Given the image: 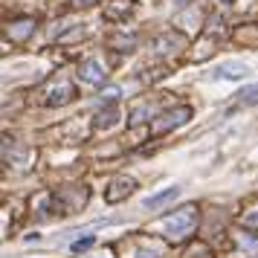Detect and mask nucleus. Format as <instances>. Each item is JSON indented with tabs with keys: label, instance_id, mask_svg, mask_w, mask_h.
Here are the masks:
<instances>
[{
	"label": "nucleus",
	"instance_id": "obj_1",
	"mask_svg": "<svg viewBox=\"0 0 258 258\" xmlns=\"http://www.w3.org/2000/svg\"><path fill=\"white\" fill-rule=\"evenodd\" d=\"M195 223H198V209L188 203V206H183V209H177L174 215H168V218H165L163 229H165V235H168L171 241H183L186 235H191Z\"/></svg>",
	"mask_w": 258,
	"mask_h": 258
},
{
	"label": "nucleus",
	"instance_id": "obj_2",
	"mask_svg": "<svg viewBox=\"0 0 258 258\" xmlns=\"http://www.w3.org/2000/svg\"><path fill=\"white\" fill-rule=\"evenodd\" d=\"M105 76H107L105 67L96 58H87L82 67H79V79H82L84 84H105Z\"/></svg>",
	"mask_w": 258,
	"mask_h": 258
},
{
	"label": "nucleus",
	"instance_id": "obj_3",
	"mask_svg": "<svg viewBox=\"0 0 258 258\" xmlns=\"http://www.w3.org/2000/svg\"><path fill=\"white\" fill-rule=\"evenodd\" d=\"M246 73L249 70H246L244 64H238V61H223V64H218V67L209 73V79H232V82H238V79H244Z\"/></svg>",
	"mask_w": 258,
	"mask_h": 258
},
{
	"label": "nucleus",
	"instance_id": "obj_4",
	"mask_svg": "<svg viewBox=\"0 0 258 258\" xmlns=\"http://www.w3.org/2000/svg\"><path fill=\"white\" fill-rule=\"evenodd\" d=\"M188 116H191V107H177L171 113H165L163 122H157V131H168V128H174V125H183Z\"/></svg>",
	"mask_w": 258,
	"mask_h": 258
},
{
	"label": "nucleus",
	"instance_id": "obj_5",
	"mask_svg": "<svg viewBox=\"0 0 258 258\" xmlns=\"http://www.w3.org/2000/svg\"><path fill=\"white\" fill-rule=\"evenodd\" d=\"M177 195H180V188H177V186H168V188H163V191L151 195V198H145V200H142V206H145V209H157V206L168 203V200L177 198Z\"/></svg>",
	"mask_w": 258,
	"mask_h": 258
},
{
	"label": "nucleus",
	"instance_id": "obj_6",
	"mask_svg": "<svg viewBox=\"0 0 258 258\" xmlns=\"http://www.w3.org/2000/svg\"><path fill=\"white\" fill-rule=\"evenodd\" d=\"M110 188H116V191H107V200H110V203H116V200H122L125 195L134 191V180H116Z\"/></svg>",
	"mask_w": 258,
	"mask_h": 258
},
{
	"label": "nucleus",
	"instance_id": "obj_7",
	"mask_svg": "<svg viewBox=\"0 0 258 258\" xmlns=\"http://www.w3.org/2000/svg\"><path fill=\"white\" fill-rule=\"evenodd\" d=\"M32 29H35V24H32V21H18V24L9 26V32H12L15 41H24V38H29V35H32Z\"/></svg>",
	"mask_w": 258,
	"mask_h": 258
},
{
	"label": "nucleus",
	"instance_id": "obj_8",
	"mask_svg": "<svg viewBox=\"0 0 258 258\" xmlns=\"http://www.w3.org/2000/svg\"><path fill=\"white\" fill-rule=\"evenodd\" d=\"M116 107H107V110H99L96 113V128H110L113 122H116Z\"/></svg>",
	"mask_w": 258,
	"mask_h": 258
},
{
	"label": "nucleus",
	"instance_id": "obj_9",
	"mask_svg": "<svg viewBox=\"0 0 258 258\" xmlns=\"http://www.w3.org/2000/svg\"><path fill=\"white\" fill-rule=\"evenodd\" d=\"M238 102H241V105H258V84L241 90V93H238Z\"/></svg>",
	"mask_w": 258,
	"mask_h": 258
},
{
	"label": "nucleus",
	"instance_id": "obj_10",
	"mask_svg": "<svg viewBox=\"0 0 258 258\" xmlns=\"http://www.w3.org/2000/svg\"><path fill=\"white\" fill-rule=\"evenodd\" d=\"M70 96H73L70 84H61L58 90H52V96H49V105H61V102H67Z\"/></svg>",
	"mask_w": 258,
	"mask_h": 258
},
{
	"label": "nucleus",
	"instance_id": "obj_11",
	"mask_svg": "<svg viewBox=\"0 0 258 258\" xmlns=\"http://www.w3.org/2000/svg\"><path fill=\"white\" fill-rule=\"evenodd\" d=\"M93 244H96V238H93V235H87V238H79V241H73L70 249H73V252H84V249H90Z\"/></svg>",
	"mask_w": 258,
	"mask_h": 258
},
{
	"label": "nucleus",
	"instance_id": "obj_12",
	"mask_svg": "<svg viewBox=\"0 0 258 258\" xmlns=\"http://www.w3.org/2000/svg\"><path fill=\"white\" fill-rule=\"evenodd\" d=\"M244 226H246V229H258V215H249V218H244Z\"/></svg>",
	"mask_w": 258,
	"mask_h": 258
},
{
	"label": "nucleus",
	"instance_id": "obj_13",
	"mask_svg": "<svg viewBox=\"0 0 258 258\" xmlns=\"http://www.w3.org/2000/svg\"><path fill=\"white\" fill-rule=\"evenodd\" d=\"M137 258H160V255H157V252H151V249H140V252H137Z\"/></svg>",
	"mask_w": 258,
	"mask_h": 258
},
{
	"label": "nucleus",
	"instance_id": "obj_14",
	"mask_svg": "<svg viewBox=\"0 0 258 258\" xmlns=\"http://www.w3.org/2000/svg\"><path fill=\"white\" fill-rule=\"evenodd\" d=\"M119 96V87H107V102H113Z\"/></svg>",
	"mask_w": 258,
	"mask_h": 258
},
{
	"label": "nucleus",
	"instance_id": "obj_15",
	"mask_svg": "<svg viewBox=\"0 0 258 258\" xmlns=\"http://www.w3.org/2000/svg\"><path fill=\"white\" fill-rule=\"evenodd\" d=\"M76 3H96V0H76Z\"/></svg>",
	"mask_w": 258,
	"mask_h": 258
},
{
	"label": "nucleus",
	"instance_id": "obj_16",
	"mask_svg": "<svg viewBox=\"0 0 258 258\" xmlns=\"http://www.w3.org/2000/svg\"><path fill=\"white\" fill-rule=\"evenodd\" d=\"M223 3H232V0H223Z\"/></svg>",
	"mask_w": 258,
	"mask_h": 258
}]
</instances>
